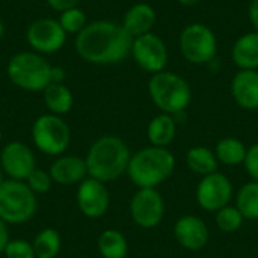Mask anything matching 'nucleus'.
I'll list each match as a JSON object with an SVG mask.
<instances>
[{
	"label": "nucleus",
	"mask_w": 258,
	"mask_h": 258,
	"mask_svg": "<svg viewBox=\"0 0 258 258\" xmlns=\"http://www.w3.org/2000/svg\"><path fill=\"white\" fill-rule=\"evenodd\" d=\"M5 181V174H3V171H2V168H0V184Z\"/></svg>",
	"instance_id": "4c0bfd02"
},
{
	"label": "nucleus",
	"mask_w": 258,
	"mask_h": 258,
	"mask_svg": "<svg viewBox=\"0 0 258 258\" xmlns=\"http://www.w3.org/2000/svg\"><path fill=\"white\" fill-rule=\"evenodd\" d=\"M236 207L245 219H258V183L249 181L243 184L236 195Z\"/></svg>",
	"instance_id": "a878e982"
},
{
	"label": "nucleus",
	"mask_w": 258,
	"mask_h": 258,
	"mask_svg": "<svg viewBox=\"0 0 258 258\" xmlns=\"http://www.w3.org/2000/svg\"><path fill=\"white\" fill-rule=\"evenodd\" d=\"M248 258H254V257H248Z\"/></svg>",
	"instance_id": "ea45409f"
},
{
	"label": "nucleus",
	"mask_w": 258,
	"mask_h": 258,
	"mask_svg": "<svg viewBox=\"0 0 258 258\" xmlns=\"http://www.w3.org/2000/svg\"><path fill=\"white\" fill-rule=\"evenodd\" d=\"M148 95L160 113L172 116L183 113L192 101L189 82L183 76L166 70L151 74L148 80Z\"/></svg>",
	"instance_id": "20e7f679"
},
{
	"label": "nucleus",
	"mask_w": 258,
	"mask_h": 258,
	"mask_svg": "<svg viewBox=\"0 0 258 258\" xmlns=\"http://www.w3.org/2000/svg\"><path fill=\"white\" fill-rule=\"evenodd\" d=\"M68 35L57 18L41 17L33 20L26 29V42L38 54H54L67 44Z\"/></svg>",
	"instance_id": "1a4fd4ad"
},
{
	"label": "nucleus",
	"mask_w": 258,
	"mask_h": 258,
	"mask_svg": "<svg viewBox=\"0 0 258 258\" xmlns=\"http://www.w3.org/2000/svg\"><path fill=\"white\" fill-rule=\"evenodd\" d=\"M231 95L245 110H258V70H239L231 79Z\"/></svg>",
	"instance_id": "f3484780"
},
{
	"label": "nucleus",
	"mask_w": 258,
	"mask_h": 258,
	"mask_svg": "<svg viewBox=\"0 0 258 258\" xmlns=\"http://www.w3.org/2000/svg\"><path fill=\"white\" fill-rule=\"evenodd\" d=\"M29 189L35 194V195H44V194H48L53 187V180L48 174V171H44V169H35L29 177L27 180L24 181Z\"/></svg>",
	"instance_id": "c85d7f7f"
},
{
	"label": "nucleus",
	"mask_w": 258,
	"mask_h": 258,
	"mask_svg": "<svg viewBox=\"0 0 258 258\" xmlns=\"http://www.w3.org/2000/svg\"><path fill=\"white\" fill-rule=\"evenodd\" d=\"M42 100L47 110L57 116L67 115L74 104L73 92L65 83H50L42 91Z\"/></svg>",
	"instance_id": "412c9836"
},
{
	"label": "nucleus",
	"mask_w": 258,
	"mask_h": 258,
	"mask_svg": "<svg viewBox=\"0 0 258 258\" xmlns=\"http://www.w3.org/2000/svg\"><path fill=\"white\" fill-rule=\"evenodd\" d=\"M132 153L125 141L115 135L95 139L85 157L88 177L101 183H110L127 174Z\"/></svg>",
	"instance_id": "f03ea898"
},
{
	"label": "nucleus",
	"mask_w": 258,
	"mask_h": 258,
	"mask_svg": "<svg viewBox=\"0 0 258 258\" xmlns=\"http://www.w3.org/2000/svg\"><path fill=\"white\" fill-rule=\"evenodd\" d=\"M5 36V24H3V21L0 20V39Z\"/></svg>",
	"instance_id": "e433bc0d"
},
{
	"label": "nucleus",
	"mask_w": 258,
	"mask_h": 258,
	"mask_svg": "<svg viewBox=\"0 0 258 258\" xmlns=\"http://www.w3.org/2000/svg\"><path fill=\"white\" fill-rule=\"evenodd\" d=\"M2 141H3V132H2V128H0V144H2Z\"/></svg>",
	"instance_id": "58836bf2"
},
{
	"label": "nucleus",
	"mask_w": 258,
	"mask_h": 258,
	"mask_svg": "<svg viewBox=\"0 0 258 258\" xmlns=\"http://www.w3.org/2000/svg\"><path fill=\"white\" fill-rule=\"evenodd\" d=\"M51 63L35 51H20L6 65L9 82L26 92H42L51 83Z\"/></svg>",
	"instance_id": "39448f33"
},
{
	"label": "nucleus",
	"mask_w": 258,
	"mask_h": 258,
	"mask_svg": "<svg viewBox=\"0 0 258 258\" xmlns=\"http://www.w3.org/2000/svg\"><path fill=\"white\" fill-rule=\"evenodd\" d=\"M178 47L186 62L192 65H207L218 54V38L207 24L195 21L181 30Z\"/></svg>",
	"instance_id": "6e6552de"
},
{
	"label": "nucleus",
	"mask_w": 258,
	"mask_h": 258,
	"mask_svg": "<svg viewBox=\"0 0 258 258\" xmlns=\"http://www.w3.org/2000/svg\"><path fill=\"white\" fill-rule=\"evenodd\" d=\"M9 231H8V225L0 219V255H3V251L6 248V245L9 243Z\"/></svg>",
	"instance_id": "72a5a7b5"
},
{
	"label": "nucleus",
	"mask_w": 258,
	"mask_h": 258,
	"mask_svg": "<svg viewBox=\"0 0 258 258\" xmlns=\"http://www.w3.org/2000/svg\"><path fill=\"white\" fill-rule=\"evenodd\" d=\"M175 156L162 147H145L132 154L127 175L138 189H157L175 171Z\"/></svg>",
	"instance_id": "7ed1b4c3"
},
{
	"label": "nucleus",
	"mask_w": 258,
	"mask_h": 258,
	"mask_svg": "<svg viewBox=\"0 0 258 258\" xmlns=\"http://www.w3.org/2000/svg\"><path fill=\"white\" fill-rule=\"evenodd\" d=\"M186 163L194 174L201 177L218 172V166H219V160L215 151H212L209 147L204 145L192 147L186 154Z\"/></svg>",
	"instance_id": "4be33fe9"
},
{
	"label": "nucleus",
	"mask_w": 258,
	"mask_h": 258,
	"mask_svg": "<svg viewBox=\"0 0 258 258\" xmlns=\"http://www.w3.org/2000/svg\"><path fill=\"white\" fill-rule=\"evenodd\" d=\"M65 82V70L62 67H51V83H63Z\"/></svg>",
	"instance_id": "f704fd0d"
},
{
	"label": "nucleus",
	"mask_w": 258,
	"mask_h": 258,
	"mask_svg": "<svg viewBox=\"0 0 258 258\" xmlns=\"http://www.w3.org/2000/svg\"><path fill=\"white\" fill-rule=\"evenodd\" d=\"M32 142L38 151L45 156L59 157L71 144V130L62 116L45 113L38 116L30 130Z\"/></svg>",
	"instance_id": "0eeeda50"
},
{
	"label": "nucleus",
	"mask_w": 258,
	"mask_h": 258,
	"mask_svg": "<svg viewBox=\"0 0 258 258\" xmlns=\"http://www.w3.org/2000/svg\"><path fill=\"white\" fill-rule=\"evenodd\" d=\"M165 212V200L157 189H138L130 200L132 221L144 230L159 227Z\"/></svg>",
	"instance_id": "9b49d317"
},
{
	"label": "nucleus",
	"mask_w": 258,
	"mask_h": 258,
	"mask_svg": "<svg viewBox=\"0 0 258 258\" xmlns=\"http://www.w3.org/2000/svg\"><path fill=\"white\" fill-rule=\"evenodd\" d=\"M215 154L219 160V163L227 165V166H239L245 163L248 148L246 145L233 136L222 138L215 148Z\"/></svg>",
	"instance_id": "5701e85b"
},
{
	"label": "nucleus",
	"mask_w": 258,
	"mask_h": 258,
	"mask_svg": "<svg viewBox=\"0 0 258 258\" xmlns=\"http://www.w3.org/2000/svg\"><path fill=\"white\" fill-rule=\"evenodd\" d=\"M243 165H245L246 172L249 174L251 180L258 183V144H254L252 147L248 148V154H246Z\"/></svg>",
	"instance_id": "7c9ffc66"
},
{
	"label": "nucleus",
	"mask_w": 258,
	"mask_h": 258,
	"mask_svg": "<svg viewBox=\"0 0 258 258\" xmlns=\"http://www.w3.org/2000/svg\"><path fill=\"white\" fill-rule=\"evenodd\" d=\"M231 60L239 70H258V32L243 33L234 41Z\"/></svg>",
	"instance_id": "6ab92c4d"
},
{
	"label": "nucleus",
	"mask_w": 258,
	"mask_h": 258,
	"mask_svg": "<svg viewBox=\"0 0 258 258\" xmlns=\"http://www.w3.org/2000/svg\"><path fill=\"white\" fill-rule=\"evenodd\" d=\"M180 5H183V6H195V5H198L201 0H177Z\"/></svg>",
	"instance_id": "c9c22d12"
},
{
	"label": "nucleus",
	"mask_w": 258,
	"mask_h": 258,
	"mask_svg": "<svg viewBox=\"0 0 258 258\" xmlns=\"http://www.w3.org/2000/svg\"><path fill=\"white\" fill-rule=\"evenodd\" d=\"M32 245L36 258H56L62 249V237L57 230L44 228L35 236Z\"/></svg>",
	"instance_id": "393cba45"
},
{
	"label": "nucleus",
	"mask_w": 258,
	"mask_h": 258,
	"mask_svg": "<svg viewBox=\"0 0 258 258\" xmlns=\"http://www.w3.org/2000/svg\"><path fill=\"white\" fill-rule=\"evenodd\" d=\"M45 2L51 9H54V11H57L60 14V12H63L67 9L76 8L80 0H45Z\"/></svg>",
	"instance_id": "2f4dec72"
},
{
	"label": "nucleus",
	"mask_w": 258,
	"mask_h": 258,
	"mask_svg": "<svg viewBox=\"0 0 258 258\" xmlns=\"http://www.w3.org/2000/svg\"><path fill=\"white\" fill-rule=\"evenodd\" d=\"M36 209V195L24 181L5 180L0 184V219L6 225L27 224Z\"/></svg>",
	"instance_id": "423d86ee"
},
{
	"label": "nucleus",
	"mask_w": 258,
	"mask_h": 258,
	"mask_svg": "<svg viewBox=\"0 0 258 258\" xmlns=\"http://www.w3.org/2000/svg\"><path fill=\"white\" fill-rule=\"evenodd\" d=\"M130 56L135 63L148 74H156L166 70L169 51L166 42L154 32L133 38Z\"/></svg>",
	"instance_id": "9d476101"
},
{
	"label": "nucleus",
	"mask_w": 258,
	"mask_h": 258,
	"mask_svg": "<svg viewBox=\"0 0 258 258\" xmlns=\"http://www.w3.org/2000/svg\"><path fill=\"white\" fill-rule=\"evenodd\" d=\"M156 21H157L156 9L150 3L138 2L125 11L121 24L128 32V35L138 38L141 35L153 32Z\"/></svg>",
	"instance_id": "a211bd4d"
},
{
	"label": "nucleus",
	"mask_w": 258,
	"mask_h": 258,
	"mask_svg": "<svg viewBox=\"0 0 258 258\" xmlns=\"http://www.w3.org/2000/svg\"><path fill=\"white\" fill-rule=\"evenodd\" d=\"M174 237L181 248L195 252L207 246L210 231L201 218L195 215H184L174 225Z\"/></svg>",
	"instance_id": "2eb2a0df"
},
{
	"label": "nucleus",
	"mask_w": 258,
	"mask_h": 258,
	"mask_svg": "<svg viewBox=\"0 0 258 258\" xmlns=\"http://www.w3.org/2000/svg\"><path fill=\"white\" fill-rule=\"evenodd\" d=\"M76 203L83 216L98 219L104 216L110 207V194L104 183L88 177L77 186Z\"/></svg>",
	"instance_id": "4468645a"
},
{
	"label": "nucleus",
	"mask_w": 258,
	"mask_h": 258,
	"mask_svg": "<svg viewBox=\"0 0 258 258\" xmlns=\"http://www.w3.org/2000/svg\"><path fill=\"white\" fill-rule=\"evenodd\" d=\"M248 17H249V21H251L254 30L258 32V0H252V2L249 3Z\"/></svg>",
	"instance_id": "473e14b6"
},
{
	"label": "nucleus",
	"mask_w": 258,
	"mask_h": 258,
	"mask_svg": "<svg viewBox=\"0 0 258 258\" xmlns=\"http://www.w3.org/2000/svg\"><path fill=\"white\" fill-rule=\"evenodd\" d=\"M177 136V121L172 115L159 113L147 127V138L151 145L168 148Z\"/></svg>",
	"instance_id": "aec40b11"
},
{
	"label": "nucleus",
	"mask_w": 258,
	"mask_h": 258,
	"mask_svg": "<svg viewBox=\"0 0 258 258\" xmlns=\"http://www.w3.org/2000/svg\"><path fill=\"white\" fill-rule=\"evenodd\" d=\"M98 252L103 258H127L128 242L125 236L113 228L104 230L97 240Z\"/></svg>",
	"instance_id": "b1692460"
},
{
	"label": "nucleus",
	"mask_w": 258,
	"mask_h": 258,
	"mask_svg": "<svg viewBox=\"0 0 258 258\" xmlns=\"http://www.w3.org/2000/svg\"><path fill=\"white\" fill-rule=\"evenodd\" d=\"M48 174L54 184L74 186L88 178V168L83 157L79 156H59L50 166Z\"/></svg>",
	"instance_id": "dca6fc26"
},
{
	"label": "nucleus",
	"mask_w": 258,
	"mask_h": 258,
	"mask_svg": "<svg viewBox=\"0 0 258 258\" xmlns=\"http://www.w3.org/2000/svg\"><path fill=\"white\" fill-rule=\"evenodd\" d=\"M234 189L230 178L221 172H213L201 178L197 186L195 198L198 206L206 212H219L233 200Z\"/></svg>",
	"instance_id": "f8f14e48"
},
{
	"label": "nucleus",
	"mask_w": 258,
	"mask_h": 258,
	"mask_svg": "<svg viewBox=\"0 0 258 258\" xmlns=\"http://www.w3.org/2000/svg\"><path fill=\"white\" fill-rule=\"evenodd\" d=\"M0 168L8 180L26 181L36 169L32 148L20 141H11L0 150Z\"/></svg>",
	"instance_id": "ddd939ff"
},
{
	"label": "nucleus",
	"mask_w": 258,
	"mask_h": 258,
	"mask_svg": "<svg viewBox=\"0 0 258 258\" xmlns=\"http://www.w3.org/2000/svg\"><path fill=\"white\" fill-rule=\"evenodd\" d=\"M133 36L113 20H94L76 35L77 56L92 65H116L124 62L132 51Z\"/></svg>",
	"instance_id": "f257e3e1"
},
{
	"label": "nucleus",
	"mask_w": 258,
	"mask_h": 258,
	"mask_svg": "<svg viewBox=\"0 0 258 258\" xmlns=\"http://www.w3.org/2000/svg\"><path fill=\"white\" fill-rule=\"evenodd\" d=\"M216 227L224 231V233H234L237 230L242 228L245 218L243 215L239 212V209L236 206H225L224 209H221L219 212H216Z\"/></svg>",
	"instance_id": "bb28decb"
},
{
	"label": "nucleus",
	"mask_w": 258,
	"mask_h": 258,
	"mask_svg": "<svg viewBox=\"0 0 258 258\" xmlns=\"http://www.w3.org/2000/svg\"><path fill=\"white\" fill-rule=\"evenodd\" d=\"M57 20H59L62 29L65 30V33L67 35H74V36L79 35L85 29V26L89 23L88 18H86V14L79 6L60 12Z\"/></svg>",
	"instance_id": "cd10ccee"
},
{
	"label": "nucleus",
	"mask_w": 258,
	"mask_h": 258,
	"mask_svg": "<svg viewBox=\"0 0 258 258\" xmlns=\"http://www.w3.org/2000/svg\"><path fill=\"white\" fill-rule=\"evenodd\" d=\"M3 257L5 258H36L35 257V251H33V245L27 240L23 239H14L9 240V243L6 245L5 251H3Z\"/></svg>",
	"instance_id": "c756f323"
}]
</instances>
